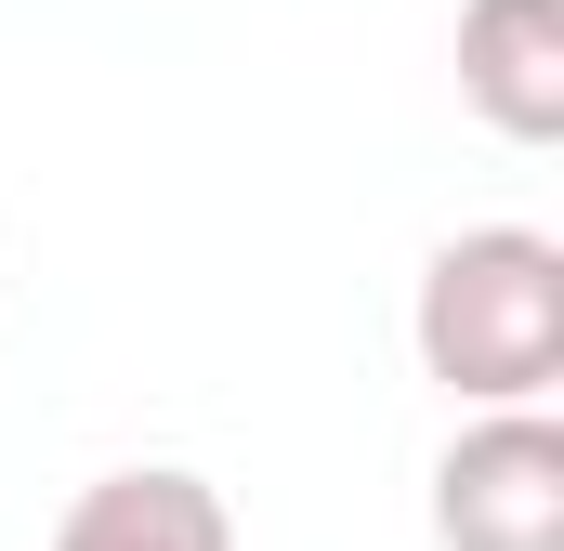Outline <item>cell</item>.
<instances>
[{"mask_svg": "<svg viewBox=\"0 0 564 551\" xmlns=\"http://www.w3.org/2000/svg\"><path fill=\"white\" fill-rule=\"evenodd\" d=\"M433 551H564V420L473 408L433 460Z\"/></svg>", "mask_w": 564, "mask_h": 551, "instance_id": "cell-2", "label": "cell"}, {"mask_svg": "<svg viewBox=\"0 0 564 551\" xmlns=\"http://www.w3.org/2000/svg\"><path fill=\"white\" fill-rule=\"evenodd\" d=\"M53 551H237V512H224L210 473L132 460V473H93V486L53 512Z\"/></svg>", "mask_w": 564, "mask_h": 551, "instance_id": "cell-4", "label": "cell"}, {"mask_svg": "<svg viewBox=\"0 0 564 551\" xmlns=\"http://www.w3.org/2000/svg\"><path fill=\"white\" fill-rule=\"evenodd\" d=\"M408 342H421V381H446L459 408H552V381H564V237L459 224L421 263Z\"/></svg>", "mask_w": 564, "mask_h": 551, "instance_id": "cell-1", "label": "cell"}, {"mask_svg": "<svg viewBox=\"0 0 564 551\" xmlns=\"http://www.w3.org/2000/svg\"><path fill=\"white\" fill-rule=\"evenodd\" d=\"M459 106L499 144H564V0H459Z\"/></svg>", "mask_w": 564, "mask_h": 551, "instance_id": "cell-3", "label": "cell"}]
</instances>
